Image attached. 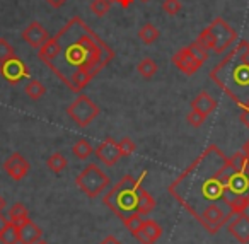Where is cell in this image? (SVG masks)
<instances>
[{
	"label": "cell",
	"instance_id": "obj_1",
	"mask_svg": "<svg viewBox=\"0 0 249 244\" xmlns=\"http://www.w3.org/2000/svg\"><path fill=\"white\" fill-rule=\"evenodd\" d=\"M169 193L208 234L249 206V157L242 150L231 159L217 145H208L176 179Z\"/></svg>",
	"mask_w": 249,
	"mask_h": 244
},
{
	"label": "cell",
	"instance_id": "obj_2",
	"mask_svg": "<svg viewBox=\"0 0 249 244\" xmlns=\"http://www.w3.org/2000/svg\"><path fill=\"white\" fill-rule=\"evenodd\" d=\"M38 58L79 94L114 58V50L75 16L38 50Z\"/></svg>",
	"mask_w": 249,
	"mask_h": 244
},
{
	"label": "cell",
	"instance_id": "obj_3",
	"mask_svg": "<svg viewBox=\"0 0 249 244\" xmlns=\"http://www.w3.org/2000/svg\"><path fill=\"white\" fill-rule=\"evenodd\" d=\"M210 79L241 110L249 106V43L239 41L212 69Z\"/></svg>",
	"mask_w": 249,
	"mask_h": 244
},
{
	"label": "cell",
	"instance_id": "obj_4",
	"mask_svg": "<svg viewBox=\"0 0 249 244\" xmlns=\"http://www.w3.org/2000/svg\"><path fill=\"white\" fill-rule=\"evenodd\" d=\"M147 176V171H143L142 178H133L126 174L104 195V205L118 217L121 222L128 219L133 213H139V195L143 188L142 183Z\"/></svg>",
	"mask_w": 249,
	"mask_h": 244
},
{
	"label": "cell",
	"instance_id": "obj_5",
	"mask_svg": "<svg viewBox=\"0 0 249 244\" xmlns=\"http://www.w3.org/2000/svg\"><path fill=\"white\" fill-rule=\"evenodd\" d=\"M200 41L205 43L208 50L215 52L217 55H224L234 41H237V33L227 24L222 18H215L208 28H205L198 36Z\"/></svg>",
	"mask_w": 249,
	"mask_h": 244
},
{
	"label": "cell",
	"instance_id": "obj_6",
	"mask_svg": "<svg viewBox=\"0 0 249 244\" xmlns=\"http://www.w3.org/2000/svg\"><path fill=\"white\" fill-rule=\"evenodd\" d=\"M75 185L80 188V191H84V195H87L89 198H96L107 188L109 178L97 164H89L84 171L79 172V176L75 178Z\"/></svg>",
	"mask_w": 249,
	"mask_h": 244
},
{
	"label": "cell",
	"instance_id": "obj_7",
	"mask_svg": "<svg viewBox=\"0 0 249 244\" xmlns=\"http://www.w3.org/2000/svg\"><path fill=\"white\" fill-rule=\"evenodd\" d=\"M101 110L89 96L86 94H80L72 104L67 106V114L75 121L79 127H89L97 116H99Z\"/></svg>",
	"mask_w": 249,
	"mask_h": 244
},
{
	"label": "cell",
	"instance_id": "obj_8",
	"mask_svg": "<svg viewBox=\"0 0 249 244\" xmlns=\"http://www.w3.org/2000/svg\"><path fill=\"white\" fill-rule=\"evenodd\" d=\"M0 75L9 84H19L22 79H29V69L19 56H12L7 62L0 63Z\"/></svg>",
	"mask_w": 249,
	"mask_h": 244
},
{
	"label": "cell",
	"instance_id": "obj_9",
	"mask_svg": "<svg viewBox=\"0 0 249 244\" xmlns=\"http://www.w3.org/2000/svg\"><path fill=\"white\" fill-rule=\"evenodd\" d=\"M173 63L179 72L184 74V75H193V74H196L198 70L201 69V65H203V63L195 58V55L190 52L188 46H184V48L178 50V52L174 53Z\"/></svg>",
	"mask_w": 249,
	"mask_h": 244
},
{
	"label": "cell",
	"instance_id": "obj_10",
	"mask_svg": "<svg viewBox=\"0 0 249 244\" xmlns=\"http://www.w3.org/2000/svg\"><path fill=\"white\" fill-rule=\"evenodd\" d=\"M94 154H96V157L99 159L103 164H106L107 168L114 166L121 159V152H120V147H118V142L111 137H107L106 140L101 142V144L97 145L96 150H94Z\"/></svg>",
	"mask_w": 249,
	"mask_h": 244
},
{
	"label": "cell",
	"instance_id": "obj_11",
	"mask_svg": "<svg viewBox=\"0 0 249 244\" xmlns=\"http://www.w3.org/2000/svg\"><path fill=\"white\" fill-rule=\"evenodd\" d=\"M227 230L237 243L248 244L249 243V215L246 212H241L234 215L227 224Z\"/></svg>",
	"mask_w": 249,
	"mask_h": 244
},
{
	"label": "cell",
	"instance_id": "obj_12",
	"mask_svg": "<svg viewBox=\"0 0 249 244\" xmlns=\"http://www.w3.org/2000/svg\"><path fill=\"white\" fill-rule=\"evenodd\" d=\"M22 39H24L26 45H29L31 48L39 50L50 39V35H48V31L43 28L41 22L33 21V22H29L24 28V31H22Z\"/></svg>",
	"mask_w": 249,
	"mask_h": 244
},
{
	"label": "cell",
	"instance_id": "obj_13",
	"mask_svg": "<svg viewBox=\"0 0 249 244\" xmlns=\"http://www.w3.org/2000/svg\"><path fill=\"white\" fill-rule=\"evenodd\" d=\"M4 169L14 181H21L26 178V174L29 172V162L22 157L19 152H14L9 159H5Z\"/></svg>",
	"mask_w": 249,
	"mask_h": 244
},
{
	"label": "cell",
	"instance_id": "obj_14",
	"mask_svg": "<svg viewBox=\"0 0 249 244\" xmlns=\"http://www.w3.org/2000/svg\"><path fill=\"white\" fill-rule=\"evenodd\" d=\"M43 236V230L33 222L31 219L19 225V243L21 244H36Z\"/></svg>",
	"mask_w": 249,
	"mask_h": 244
},
{
	"label": "cell",
	"instance_id": "obj_15",
	"mask_svg": "<svg viewBox=\"0 0 249 244\" xmlns=\"http://www.w3.org/2000/svg\"><path fill=\"white\" fill-rule=\"evenodd\" d=\"M191 110H196L201 114L208 116V114H212L217 110V99H213L208 93H200L191 101Z\"/></svg>",
	"mask_w": 249,
	"mask_h": 244
},
{
	"label": "cell",
	"instance_id": "obj_16",
	"mask_svg": "<svg viewBox=\"0 0 249 244\" xmlns=\"http://www.w3.org/2000/svg\"><path fill=\"white\" fill-rule=\"evenodd\" d=\"M9 220H11L12 224H16V225H22L26 220H29L28 208L19 202L11 205V208H9Z\"/></svg>",
	"mask_w": 249,
	"mask_h": 244
},
{
	"label": "cell",
	"instance_id": "obj_17",
	"mask_svg": "<svg viewBox=\"0 0 249 244\" xmlns=\"http://www.w3.org/2000/svg\"><path fill=\"white\" fill-rule=\"evenodd\" d=\"M154 208H156V200H154V196L145 188H142L139 195V213L140 215H147Z\"/></svg>",
	"mask_w": 249,
	"mask_h": 244
},
{
	"label": "cell",
	"instance_id": "obj_18",
	"mask_svg": "<svg viewBox=\"0 0 249 244\" xmlns=\"http://www.w3.org/2000/svg\"><path fill=\"white\" fill-rule=\"evenodd\" d=\"M159 36H160L159 29H157L154 24H150V22L143 24L142 29L139 31V38L142 39V43H145V45H152V43H156L157 39H159Z\"/></svg>",
	"mask_w": 249,
	"mask_h": 244
},
{
	"label": "cell",
	"instance_id": "obj_19",
	"mask_svg": "<svg viewBox=\"0 0 249 244\" xmlns=\"http://www.w3.org/2000/svg\"><path fill=\"white\" fill-rule=\"evenodd\" d=\"M0 243L2 244H18L19 243V225L12 224L9 220V224L5 225V229L0 234Z\"/></svg>",
	"mask_w": 249,
	"mask_h": 244
},
{
	"label": "cell",
	"instance_id": "obj_20",
	"mask_svg": "<svg viewBox=\"0 0 249 244\" xmlns=\"http://www.w3.org/2000/svg\"><path fill=\"white\" fill-rule=\"evenodd\" d=\"M24 93L29 96V99H33V101H38V99H41V97L46 94V87L43 86V84L39 82V80L33 79V80H29V82L26 84V87H24Z\"/></svg>",
	"mask_w": 249,
	"mask_h": 244
},
{
	"label": "cell",
	"instance_id": "obj_21",
	"mask_svg": "<svg viewBox=\"0 0 249 244\" xmlns=\"http://www.w3.org/2000/svg\"><path fill=\"white\" fill-rule=\"evenodd\" d=\"M137 72H139L143 79H150V77H154L159 72V65H157V62H154L152 58H143L142 62L137 65Z\"/></svg>",
	"mask_w": 249,
	"mask_h": 244
},
{
	"label": "cell",
	"instance_id": "obj_22",
	"mask_svg": "<svg viewBox=\"0 0 249 244\" xmlns=\"http://www.w3.org/2000/svg\"><path fill=\"white\" fill-rule=\"evenodd\" d=\"M72 152L77 159L84 161V159H89L90 155L94 154V149H92V145L86 140V138H80V140L75 142V145L72 147Z\"/></svg>",
	"mask_w": 249,
	"mask_h": 244
},
{
	"label": "cell",
	"instance_id": "obj_23",
	"mask_svg": "<svg viewBox=\"0 0 249 244\" xmlns=\"http://www.w3.org/2000/svg\"><path fill=\"white\" fill-rule=\"evenodd\" d=\"M67 159L63 157V154H60V152H55V154H52L48 157V161H46V166H48V169L52 172H55V174H60L62 171H65L67 168Z\"/></svg>",
	"mask_w": 249,
	"mask_h": 244
},
{
	"label": "cell",
	"instance_id": "obj_24",
	"mask_svg": "<svg viewBox=\"0 0 249 244\" xmlns=\"http://www.w3.org/2000/svg\"><path fill=\"white\" fill-rule=\"evenodd\" d=\"M142 229H143V232L147 234V237H149L150 243H152V244L156 243V241L159 239L160 236H162V229H160V225L156 222V220H152V219L143 220Z\"/></svg>",
	"mask_w": 249,
	"mask_h": 244
},
{
	"label": "cell",
	"instance_id": "obj_25",
	"mask_svg": "<svg viewBox=\"0 0 249 244\" xmlns=\"http://www.w3.org/2000/svg\"><path fill=\"white\" fill-rule=\"evenodd\" d=\"M188 48H190V52L195 55V58L198 60V62H201V63H205L208 60V52L210 50L205 46V43L203 41H200V39H195L191 45H188Z\"/></svg>",
	"mask_w": 249,
	"mask_h": 244
},
{
	"label": "cell",
	"instance_id": "obj_26",
	"mask_svg": "<svg viewBox=\"0 0 249 244\" xmlns=\"http://www.w3.org/2000/svg\"><path fill=\"white\" fill-rule=\"evenodd\" d=\"M109 7L111 4L107 0H92L90 2V12L94 16H97V18H104L107 14V11H109Z\"/></svg>",
	"mask_w": 249,
	"mask_h": 244
},
{
	"label": "cell",
	"instance_id": "obj_27",
	"mask_svg": "<svg viewBox=\"0 0 249 244\" xmlns=\"http://www.w3.org/2000/svg\"><path fill=\"white\" fill-rule=\"evenodd\" d=\"M118 147H120L121 157H128V155H132L133 152L137 150L135 142H133L130 137H123V138H121V140L118 142Z\"/></svg>",
	"mask_w": 249,
	"mask_h": 244
},
{
	"label": "cell",
	"instance_id": "obj_28",
	"mask_svg": "<svg viewBox=\"0 0 249 244\" xmlns=\"http://www.w3.org/2000/svg\"><path fill=\"white\" fill-rule=\"evenodd\" d=\"M12 56H16V52H14V48H12V45L5 38H0V63L7 62Z\"/></svg>",
	"mask_w": 249,
	"mask_h": 244
},
{
	"label": "cell",
	"instance_id": "obj_29",
	"mask_svg": "<svg viewBox=\"0 0 249 244\" xmlns=\"http://www.w3.org/2000/svg\"><path fill=\"white\" fill-rule=\"evenodd\" d=\"M124 227L130 230V232H137V230L142 227V224H143V219H142V215L140 213H133V215H130L128 219L124 220Z\"/></svg>",
	"mask_w": 249,
	"mask_h": 244
},
{
	"label": "cell",
	"instance_id": "obj_30",
	"mask_svg": "<svg viewBox=\"0 0 249 244\" xmlns=\"http://www.w3.org/2000/svg\"><path fill=\"white\" fill-rule=\"evenodd\" d=\"M205 114H201L200 111H196V110H191L190 113H188V116H186V121H188V125L190 127H193V128H200L201 125L205 123Z\"/></svg>",
	"mask_w": 249,
	"mask_h": 244
},
{
	"label": "cell",
	"instance_id": "obj_31",
	"mask_svg": "<svg viewBox=\"0 0 249 244\" xmlns=\"http://www.w3.org/2000/svg\"><path fill=\"white\" fill-rule=\"evenodd\" d=\"M181 9H183V5H181L179 0H164L162 2V11L167 16H176Z\"/></svg>",
	"mask_w": 249,
	"mask_h": 244
},
{
	"label": "cell",
	"instance_id": "obj_32",
	"mask_svg": "<svg viewBox=\"0 0 249 244\" xmlns=\"http://www.w3.org/2000/svg\"><path fill=\"white\" fill-rule=\"evenodd\" d=\"M133 237H135V239L139 241L140 244H152V243H150V239H149V237H147V234L143 232V229H142V227H140V229L137 230V232H133Z\"/></svg>",
	"mask_w": 249,
	"mask_h": 244
},
{
	"label": "cell",
	"instance_id": "obj_33",
	"mask_svg": "<svg viewBox=\"0 0 249 244\" xmlns=\"http://www.w3.org/2000/svg\"><path fill=\"white\" fill-rule=\"evenodd\" d=\"M241 121L246 125V127L249 128V106L242 110V113H241Z\"/></svg>",
	"mask_w": 249,
	"mask_h": 244
},
{
	"label": "cell",
	"instance_id": "obj_34",
	"mask_svg": "<svg viewBox=\"0 0 249 244\" xmlns=\"http://www.w3.org/2000/svg\"><path fill=\"white\" fill-rule=\"evenodd\" d=\"M46 2H48L53 9H60V7H63V5L67 4V0H46Z\"/></svg>",
	"mask_w": 249,
	"mask_h": 244
},
{
	"label": "cell",
	"instance_id": "obj_35",
	"mask_svg": "<svg viewBox=\"0 0 249 244\" xmlns=\"http://www.w3.org/2000/svg\"><path fill=\"white\" fill-rule=\"evenodd\" d=\"M107 2H109V4H111V2H118V4H120L123 9H128L130 5H132L133 2H135V0H107Z\"/></svg>",
	"mask_w": 249,
	"mask_h": 244
},
{
	"label": "cell",
	"instance_id": "obj_36",
	"mask_svg": "<svg viewBox=\"0 0 249 244\" xmlns=\"http://www.w3.org/2000/svg\"><path fill=\"white\" fill-rule=\"evenodd\" d=\"M99 244H121V243L114 236H107V237H104V239L101 241Z\"/></svg>",
	"mask_w": 249,
	"mask_h": 244
},
{
	"label": "cell",
	"instance_id": "obj_37",
	"mask_svg": "<svg viewBox=\"0 0 249 244\" xmlns=\"http://www.w3.org/2000/svg\"><path fill=\"white\" fill-rule=\"evenodd\" d=\"M7 224H9V219H5V217L0 213V234H2V230L5 229V225H7Z\"/></svg>",
	"mask_w": 249,
	"mask_h": 244
},
{
	"label": "cell",
	"instance_id": "obj_38",
	"mask_svg": "<svg viewBox=\"0 0 249 244\" xmlns=\"http://www.w3.org/2000/svg\"><path fill=\"white\" fill-rule=\"evenodd\" d=\"M5 205H7V202H5V198L2 195H0V213H2V210L5 208Z\"/></svg>",
	"mask_w": 249,
	"mask_h": 244
},
{
	"label": "cell",
	"instance_id": "obj_39",
	"mask_svg": "<svg viewBox=\"0 0 249 244\" xmlns=\"http://www.w3.org/2000/svg\"><path fill=\"white\" fill-rule=\"evenodd\" d=\"M242 152H244V154H246V155H248V157H249V140L246 142L244 145H242Z\"/></svg>",
	"mask_w": 249,
	"mask_h": 244
},
{
	"label": "cell",
	"instance_id": "obj_40",
	"mask_svg": "<svg viewBox=\"0 0 249 244\" xmlns=\"http://www.w3.org/2000/svg\"><path fill=\"white\" fill-rule=\"evenodd\" d=\"M36 244H48V243H46V241H43V239H39V241H38V243H36Z\"/></svg>",
	"mask_w": 249,
	"mask_h": 244
},
{
	"label": "cell",
	"instance_id": "obj_41",
	"mask_svg": "<svg viewBox=\"0 0 249 244\" xmlns=\"http://www.w3.org/2000/svg\"><path fill=\"white\" fill-rule=\"evenodd\" d=\"M140 2H149V0H140Z\"/></svg>",
	"mask_w": 249,
	"mask_h": 244
}]
</instances>
